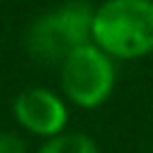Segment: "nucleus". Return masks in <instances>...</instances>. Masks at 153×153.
Masks as SVG:
<instances>
[{
	"mask_svg": "<svg viewBox=\"0 0 153 153\" xmlns=\"http://www.w3.org/2000/svg\"><path fill=\"white\" fill-rule=\"evenodd\" d=\"M91 43L115 60L153 53V0H103L93 14Z\"/></svg>",
	"mask_w": 153,
	"mask_h": 153,
	"instance_id": "1",
	"label": "nucleus"
},
{
	"mask_svg": "<svg viewBox=\"0 0 153 153\" xmlns=\"http://www.w3.org/2000/svg\"><path fill=\"white\" fill-rule=\"evenodd\" d=\"M93 14L96 7L86 0H65L62 5L43 12L29 26V55L41 65L60 67L69 53L91 43Z\"/></svg>",
	"mask_w": 153,
	"mask_h": 153,
	"instance_id": "2",
	"label": "nucleus"
},
{
	"mask_svg": "<svg viewBox=\"0 0 153 153\" xmlns=\"http://www.w3.org/2000/svg\"><path fill=\"white\" fill-rule=\"evenodd\" d=\"M62 93L79 108L103 105L115 88V62L98 45L76 48L60 65Z\"/></svg>",
	"mask_w": 153,
	"mask_h": 153,
	"instance_id": "3",
	"label": "nucleus"
},
{
	"mask_svg": "<svg viewBox=\"0 0 153 153\" xmlns=\"http://www.w3.org/2000/svg\"><path fill=\"white\" fill-rule=\"evenodd\" d=\"M12 112L22 129H26L29 134L43 136L45 141L65 134L67 108H65L62 98L57 93H53L50 88H43V86L24 88L14 98Z\"/></svg>",
	"mask_w": 153,
	"mask_h": 153,
	"instance_id": "4",
	"label": "nucleus"
},
{
	"mask_svg": "<svg viewBox=\"0 0 153 153\" xmlns=\"http://www.w3.org/2000/svg\"><path fill=\"white\" fill-rule=\"evenodd\" d=\"M38 153H100L96 141L86 134H60L48 139Z\"/></svg>",
	"mask_w": 153,
	"mask_h": 153,
	"instance_id": "5",
	"label": "nucleus"
},
{
	"mask_svg": "<svg viewBox=\"0 0 153 153\" xmlns=\"http://www.w3.org/2000/svg\"><path fill=\"white\" fill-rule=\"evenodd\" d=\"M0 153H26V143L14 131H0Z\"/></svg>",
	"mask_w": 153,
	"mask_h": 153,
	"instance_id": "6",
	"label": "nucleus"
}]
</instances>
